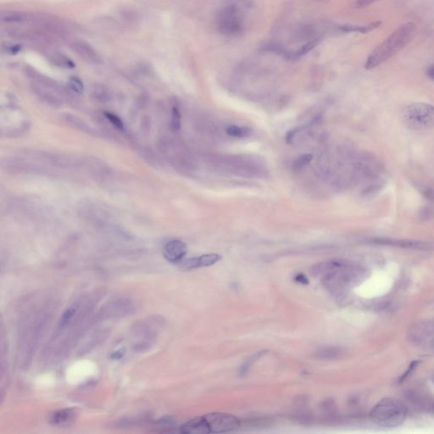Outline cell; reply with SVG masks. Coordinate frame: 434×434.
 <instances>
[{"mask_svg": "<svg viewBox=\"0 0 434 434\" xmlns=\"http://www.w3.org/2000/svg\"><path fill=\"white\" fill-rule=\"evenodd\" d=\"M76 410L72 408L59 410L51 415V424L56 427H66L72 424L76 417Z\"/></svg>", "mask_w": 434, "mask_h": 434, "instance_id": "15", "label": "cell"}, {"mask_svg": "<svg viewBox=\"0 0 434 434\" xmlns=\"http://www.w3.org/2000/svg\"><path fill=\"white\" fill-rule=\"evenodd\" d=\"M180 433L184 434H210L211 429L205 416H198L185 422L180 428Z\"/></svg>", "mask_w": 434, "mask_h": 434, "instance_id": "14", "label": "cell"}, {"mask_svg": "<svg viewBox=\"0 0 434 434\" xmlns=\"http://www.w3.org/2000/svg\"><path fill=\"white\" fill-rule=\"evenodd\" d=\"M382 22L380 21L371 22L370 24L366 25H343L338 26L341 32H361V33H367V32H371L375 29L378 28L380 26Z\"/></svg>", "mask_w": 434, "mask_h": 434, "instance_id": "18", "label": "cell"}, {"mask_svg": "<svg viewBox=\"0 0 434 434\" xmlns=\"http://www.w3.org/2000/svg\"><path fill=\"white\" fill-rule=\"evenodd\" d=\"M163 318L155 316L136 323L132 329V349L136 352L147 351L157 339L158 332L164 325Z\"/></svg>", "mask_w": 434, "mask_h": 434, "instance_id": "6", "label": "cell"}, {"mask_svg": "<svg viewBox=\"0 0 434 434\" xmlns=\"http://www.w3.org/2000/svg\"><path fill=\"white\" fill-rule=\"evenodd\" d=\"M294 280H295L296 282H298V283H302L304 285H306V284H308L309 283L308 279L306 278L305 275L301 273L298 274V275L294 277Z\"/></svg>", "mask_w": 434, "mask_h": 434, "instance_id": "31", "label": "cell"}, {"mask_svg": "<svg viewBox=\"0 0 434 434\" xmlns=\"http://www.w3.org/2000/svg\"><path fill=\"white\" fill-rule=\"evenodd\" d=\"M312 154H304L301 155L300 157L298 158L294 162H293V168L294 170H301L302 168L307 166L311 161H312Z\"/></svg>", "mask_w": 434, "mask_h": 434, "instance_id": "26", "label": "cell"}, {"mask_svg": "<svg viewBox=\"0 0 434 434\" xmlns=\"http://www.w3.org/2000/svg\"><path fill=\"white\" fill-rule=\"evenodd\" d=\"M252 5V0H222L215 18L218 32L227 36L241 34Z\"/></svg>", "mask_w": 434, "mask_h": 434, "instance_id": "2", "label": "cell"}, {"mask_svg": "<svg viewBox=\"0 0 434 434\" xmlns=\"http://www.w3.org/2000/svg\"><path fill=\"white\" fill-rule=\"evenodd\" d=\"M54 62L56 66L64 67V68H71L72 69L76 66L72 60H70L69 58H67L65 55H58L55 57Z\"/></svg>", "mask_w": 434, "mask_h": 434, "instance_id": "29", "label": "cell"}, {"mask_svg": "<svg viewBox=\"0 0 434 434\" xmlns=\"http://www.w3.org/2000/svg\"><path fill=\"white\" fill-rule=\"evenodd\" d=\"M403 122L408 128L424 131L434 127V105L424 103L408 104L401 114Z\"/></svg>", "mask_w": 434, "mask_h": 434, "instance_id": "7", "label": "cell"}, {"mask_svg": "<svg viewBox=\"0 0 434 434\" xmlns=\"http://www.w3.org/2000/svg\"><path fill=\"white\" fill-rule=\"evenodd\" d=\"M415 32L416 25L412 22L399 26L369 54L365 61V69H373L389 60L412 40Z\"/></svg>", "mask_w": 434, "mask_h": 434, "instance_id": "1", "label": "cell"}, {"mask_svg": "<svg viewBox=\"0 0 434 434\" xmlns=\"http://www.w3.org/2000/svg\"><path fill=\"white\" fill-rule=\"evenodd\" d=\"M406 415V406L395 399L382 400L371 411L372 422L384 428L399 427L405 422Z\"/></svg>", "mask_w": 434, "mask_h": 434, "instance_id": "5", "label": "cell"}, {"mask_svg": "<svg viewBox=\"0 0 434 434\" xmlns=\"http://www.w3.org/2000/svg\"><path fill=\"white\" fill-rule=\"evenodd\" d=\"M371 243L378 245L392 246L402 249H416V250H432L434 249V243L419 240L410 239H391V238H373L369 240Z\"/></svg>", "mask_w": 434, "mask_h": 434, "instance_id": "11", "label": "cell"}, {"mask_svg": "<svg viewBox=\"0 0 434 434\" xmlns=\"http://www.w3.org/2000/svg\"><path fill=\"white\" fill-rule=\"evenodd\" d=\"M63 120L67 124H69L71 126H73L74 128L82 131V132H86V133H92L93 129L88 125L87 123L82 121L81 118L70 115V114H66L63 116Z\"/></svg>", "mask_w": 434, "mask_h": 434, "instance_id": "19", "label": "cell"}, {"mask_svg": "<svg viewBox=\"0 0 434 434\" xmlns=\"http://www.w3.org/2000/svg\"><path fill=\"white\" fill-rule=\"evenodd\" d=\"M25 19V14L18 11H5L1 14V21L3 22H20Z\"/></svg>", "mask_w": 434, "mask_h": 434, "instance_id": "23", "label": "cell"}, {"mask_svg": "<svg viewBox=\"0 0 434 434\" xmlns=\"http://www.w3.org/2000/svg\"><path fill=\"white\" fill-rule=\"evenodd\" d=\"M427 75L429 78L434 81V64L428 66V69H427Z\"/></svg>", "mask_w": 434, "mask_h": 434, "instance_id": "33", "label": "cell"}, {"mask_svg": "<svg viewBox=\"0 0 434 434\" xmlns=\"http://www.w3.org/2000/svg\"><path fill=\"white\" fill-rule=\"evenodd\" d=\"M49 312L47 310L35 312L27 318V321L20 333V354L25 364L32 359V355L38 347L39 340L44 334V329L50 320Z\"/></svg>", "mask_w": 434, "mask_h": 434, "instance_id": "3", "label": "cell"}, {"mask_svg": "<svg viewBox=\"0 0 434 434\" xmlns=\"http://www.w3.org/2000/svg\"><path fill=\"white\" fill-rule=\"evenodd\" d=\"M92 95L95 100L101 103H104L110 99V93L107 88L102 85L95 86L92 90Z\"/></svg>", "mask_w": 434, "mask_h": 434, "instance_id": "21", "label": "cell"}, {"mask_svg": "<svg viewBox=\"0 0 434 434\" xmlns=\"http://www.w3.org/2000/svg\"><path fill=\"white\" fill-rule=\"evenodd\" d=\"M188 253V247L185 242L173 239L167 242L163 248V255L167 261L171 263H180L183 261Z\"/></svg>", "mask_w": 434, "mask_h": 434, "instance_id": "12", "label": "cell"}, {"mask_svg": "<svg viewBox=\"0 0 434 434\" xmlns=\"http://www.w3.org/2000/svg\"><path fill=\"white\" fill-rule=\"evenodd\" d=\"M104 116L116 128L121 131L124 130V123L117 115L110 112H104Z\"/></svg>", "mask_w": 434, "mask_h": 434, "instance_id": "28", "label": "cell"}, {"mask_svg": "<svg viewBox=\"0 0 434 434\" xmlns=\"http://www.w3.org/2000/svg\"><path fill=\"white\" fill-rule=\"evenodd\" d=\"M220 258L221 257L220 255H217V254H207V255H203L201 256H198V257L188 259V260L180 262L179 264L185 270H192V269L213 265L220 261Z\"/></svg>", "mask_w": 434, "mask_h": 434, "instance_id": "13", "label": "cell"}, {"mask_svg": "<svg viewBox=\"0 0 434 434\" xmlns=\"http://www.w3.org/2000/svg\"><path fill=\"white\" fill-rule=\"evenodd\" d=\"M211 434H224L236 431L240 428V422L236 416L227 413H211L205 415Z\"/></svg>", "mask_w": 434, "mask_h": 434, "instance_id": "9", "label": "cell"}, {"mask_svg": "<svg viewBox=\"0 0 434 434\" xmlns=\"http://www.w3.org/2000/svg\"><path fill=\"white\" fill-rule=\"evenodd\" d=\"M340 354V350L337 348H327L322 349L316 353V356L319 358L333 359L335 358Z\"/></svg>", "mask_w": 434, "mask_h": 434, "instance_id": "25", "label": "cell"}, {"mask_svg": "<svg viewBox=\"0 0 434 434\" xmlns=\"http://www.w3.org/2000/svg\"><path fill=\"white\" fill-rule=\"evenodd\" d=\"M125 353H126V349H125V348H121V349H118L117 351L114 353L113 356H112V358L119 360V359L123 357V356L125 355Z\"/></svg>", "mask_w": 434, "mask_h": 434, "instance_id": "32", "label": "cell"}, {"mask_svg": "<svg viewBox=\"0 0 434 434\" xmlns=\"http://www.w3.org/2000/svg\"><path fill=\"white\" fill-rule=\"evenodd\" d=\"M227 133L228 135L233 138L242 139L249 137L252 133V131L249 127H241V126L232 125L227 128Z\"/></svg>", "mask_w": 434, "mask_h": 434, "instance_id": "20", "label": "cell"}, {"mask_svg": "<svg viewBox=\"0 0 434 434\" xmlns=\"http://www.w3.org/2000/svg\"><path fill=\"white\" fill-rule=\"evenodd\" d=\"M72 49L79 57L88 62H98L99 57L95 48L90 44L84 41L74 42L72 44Z\"/></svg>", "mask_w": 434, "mask_h": 434, "instance_id": "16", "label": "cell"}, {"mask_svg": "<svg viewBox=\"0 0 434 434\" xmlns=\"http://www.w3.org/2000/svg\"><path fill=\"white\" fill-rule=\"evenodd\" d=\"M109 331H105L104 329H100V330L95 331L94 334H92L90 338L86 341L84 344L81 347V349L79 353L80 354H86V353L91 351L92 349L95 347L97 346L98 344L103 342L104 338H106Z\"/></svg>", "mask_w": 434, "mask_h": 434, "instance_id": "17", "label": "cell"}, {"mask_svg": "<svg viewBox=\"0 0 434 434\" xmlns=\"http://www.w3.org/2000/svg\"><path fill=\"white\" fill-rule=\"evenodd\" d=\"M68 86L69 88L76 94H82L84 91V85L83 82L78 78V77H72L68 82Z\"/></svg>", "mask_w": 434, "mask_h": 434, "instance_id": "27", "label": "cell"}, {"mask_svg": "<svg viewBox=\"0 0 434 434\" xmlns=\"http://www.w3.org/2000/svg\"><path fill=\"white\" fill-rule=\"evenodd\" d=\"M134 309L135 306L131 299L125 298L116 299L109 303L107 305H105L104 308L98 312L95 317V321L124 317L132 314Z\"/></svg>", "mask_w": 434, "mask_h": 434, "instance_id": "8", "label": "cell"}, {"mask_svg": "<svg viewBox=\"0 0 434 434\" xmlns=\"http://www.w3.org/2000/svg\"><path fill=\"white\" fill-rule=\"evenodd\" d=\"M181 126H182V117H181L180 110L177 107H173L171 110V115H170V130L172 132H177L181 129Z\"/></svg>", "mask_w": 434, "mask_h": 434, "instance_id": "22", "label": "cell"}, {"mask_svg": "<svg viewBox=\"0 0 434 434\" xmlns=\"http://www.w3.org/2000/svg\"><path fill=\"white\" fill-rule=\"evenodd\" d=\"M409 338L415 344L434 349V322L425 321L413 326L410 330Z\"/></svg>", "mask_w": 434, "mask_h": 434, "instance_id": "10", "label": "cell"}, {"mask_svg": "<svg viewBox=\"0 0 434 434\" xmlns=\"http://www.w3.org/2000/svg\"><path fill=\"white\" fill-rule=\"evenodd\" d=\"M377 1H378V0H356L355 5H356V8H364V7L371 5L372 3H374L375 2H377Z\"/></svg>", "mask_w": 434, "mask_h": 434, "instance_id": "30", "label": "cell"}, {"mask_svg": "<svg viewBox=\"0 0 434 434\" xmlns=\"http://www.w3.org/2000/svg\"><path fill=\"white\" fill-rule=\"evenodd\" d=\"M315 271L326 273L323 283L328 290L338 295L346 292L359 271L356 266L342 261H331L327 264L319 265Z\"/></svg>", "mask_w": 434, "mask_h": 434, "instance_id": "4", "label": "cell"}, {"mask_svg": "<svg viewBox=\"0 0 434 434\" xmlns=\"http://www.w3.org/2000/svg\"><path fill=\"white\" fill-rule=\"evenodd\" d=\"M318 42H319V39L310 40V41L307 42L306 44H304L303 46L299 48V49L296 51L295 54H293V55L295 57H300L302 56V55H305L309 52H311L317 45Z\"/></svg>", "mask_w": 434, "mask_h": 434, "instance_id": "24", "label": "cell"}]
</instances>
